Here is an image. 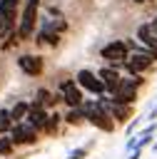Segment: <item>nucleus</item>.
Returning a JSON list of instances; mask_svg holds the SVG:
<instances>
[{
  "label": "nucleus",
  "mask_w": 157,
  "mask_h": 159,
  "mask_svg": "<svg viewBox=\"0 0 157 159\" xmlns=\"http://www.w3.org/2000/svg\"><path fill=\"white\" fill-rule=\"evenodd\" d=\"M75 80H77V84H80L82 89H87V92H92V94H105V82L100 80L97 72H92V70H80V72L75 75Z\"/></svg>",
  "instance_id": "obj_6"
},
{
  "label": "nucleus",
  "mask_w": 157,
  "mask_h": 159,
  "mask_svg": "<svg viewBox=\"0 0 157 159\" xmlns=\"http://www.w3.org/2000/svg\"><path fill=\"white\" fill-rule=\"evenodd\" d=\"M12 30H17V27H12V25H7V22H5L2 17H0V37H7V35H10Z\"/></svg>",
  "instance_id": "obj_21"
},
{
  "label": "nucleus",
  "mask_w": 157,
  "mask_h": 159,
  "mask_svg": "<svg viewBox=\"0 0 157 159\" xmlns=\"http://www.w3.org/2000/svg\"><path fill=\"white\" fill-rule=\"evenodd\" d=\"M12 129V117H10V109H2L0 112V132H10Z\"/></svg>",
  "instance_id": "obj_19"
},
{
  "label": "nucleus",
  "mask_w": 157,
  "mask_h": 159,
  "mask_svg": "<svg viewBox=\"0 0 157 159\" xmlns=\"http://www.w3.org/2000/svg\"><path fill=\"white\" fill-rule=\"evenodd\" d=\"M37 132H45L47 129V122H50V114L45 112V107L42 104H37V102H32L30 104V112H27V117H25Z\"/></svg>",
  "instance_id": "obj_12"
},
{
  "label": "nucleus",
  "mask_w": 157,
  "mask_h": 159,
  "mask_svg": "<svg viewBox=\"0 0 157 159\" xmlns=\"http://www.w3.org/2000/svg\"><path fill=\"white\" fill-rule=\"evenodd\" d=\"M10 139L15 144H35L37 142V129L25 119V122H20V124H15L10 129Z\"/></svg>",
  "instance_id": "obj_8"
},
{
  "label": "nucleus",
  "mask_w": 157,
  "mask_h": 159,
  "mask_svg": "<svg viewBox=\"0 0 157 159\" xmlns=\"http://www.w3.org/2000/svg\"><path fill=\"white\" fill-rule=\"evenodd\" d=\"M37 10H40V0H25L22 12H20V22H17L20 40H27V37L35 35V30H37Z\"/></svg>",
  "instance_id": "obj_2"
},
{
  "label": "nucleus",
  "mask_w": 157,
  "mask_h": 159,
  "mask_svg": "<svg viewBox=\"0 0 157 159\" xmlns=\"http://www.w3.org/2000/svg\"><path fill=\"white\" fill-rule=\"evenodd\" d=\"M17 67L27 75V77H40L45 70V60L40 55H20L17 57Z\"/></svg>",
  "instance_id": "obj_10"
},
{
  "label": "nucleus",
  "mask_w": 157,
  "mask_h": 159,
  "mask_svg": "<svg viewBox=\"0 0 157 159\" xmlns=\"http://www.w3.org/2000/svg\"><path fill=\"white\" fill-rule=\"evenodd\" d=\"M97 75H100V80L105 82V92H110V94H112V92L117 89V84L122 82V77H120V72H117L115 67H102Z\"/></svg>",
  "instance_id": "obj_14"
},
{
  "label": "nucleus",
  "mask_w": 157,
  "mask_h": 159,
  "mask_svg": "<svg viewBox=\"0 0 157 159\" xmlns=\"http://www.w3.org/2000/svg\"><path fill=\"white\" fill-rule=\"evenodd\" d=\"M12 147H15V142L10 137H0V157H10L12 154Z\"/></svg>",
  "instance_id": "obj_20"
},
{
  "label": "nucleus",
  "mask_w": 157,
  "mask_h": 159,
  "mask_svg": "<svg viewBox=\"0 0 157 159\" xmlns=\"http://www.w3.org/2000/svg\"><path fill=\"white\" fill-rule=\"evenodd\" d=\"M35 42L37 45H47V47H57L60 45V32H55L50 27H40L35 32Z\"/></svg>",
  "instance_id": "obj_15"
},
{
  "label": "nucleus",
  "mask_w": 157,
  "mask_h": 159,
  "mask_svg": "<svg viewBox=\"0 0 157 159\" xmlns=\"http://www.w3.org/2000/svg\"><path fill=\"white\" fill-rule=\"evenodd\" d=\"M65 122H70V124H82V122H87V119H85V112H82V104H80V107H72V109L67 112Z\"/></svg>",
  "instance_id": "obj_17"
},
{
  "label": "nucleus",
  "mask_w": 157,
  "mask_h": 159,
  "mask_svg": "<svg viewBox=\"0 0 157 159\" xmlns=\"http://www.w3.org/2000/svg\"><path fill=\"white\" fill-rule=\"evenodd\" d=\"M155 60H157V57H155L152 52H147V50H145V52H132V55L127 57V62H125V70H127V72H135V75H145V72L155 65Z\"/></svg>",
  "instance_id": "obj_5"
},
{
  "label": "nucleus",
  "mask_w": 157,
  "mask_h": 159,
  "mask_svg": "<svg viewBox=\"0 0 157 159\" xmlns=\"http://www.w3.org/2000/svg\"><path fill=\"white\" fill-rule=\"evenodd\" d=\"M155 119H157V107H155V109H152V114H150V122H155Z\"/></svg>",
  "instance_id": "obj_25"
},
{
  "label": "nucleus",
  "mask_w": 157,
  "mask_h": 159,
  "mask_svg": "<svg viewBox=\"0 0 157 159\" xmlns=\"http://www.w3.org/2000/svg\"><path fill=\"white\" fill-rule=\"evenodd\" d=\"M140 84H145V77L130 72V77H122V82L117 84V89L112 92L110 99H115V102H120V104H132V102L137 99V87H140Z\"/></svg>",
  "instance_id": "obj_3"
},
{
  "label": "nucleus",
  "mask_w": 157,
  "mask_h": 159,
  "mask_svg": "<svg viewBox=\"0 0 157 159\" xmlns=\"http://www.w3.org/2000/svg\"><path fill=\"white\" fill-rule=\"evenodd\" d=\"M135 37H137L140 45H145L147 52H152V55L157 57V35L152 32V25H150V22H142V25L137 27V35H135Z\"/></svg>",
  "instance_id": "obj_13"
},
{
  "label": "nucleus",
  "mask_w": 157,
  "mask_h": 159,
  "mask_svg": "<svg viewBox=\"0 0 157 159\" xmlns=\"http://www.w3.org/2000/svg\"><path fill=\"white\" fill-rule=\"evenodd\" d=\"M140 157H142V147H137V149L130 154V159H140Z\"/></svg>",
  "instance_id": "obj_23"
},
{
  "label": "nucleus",
  "mask_w": 157,
  "mask_h": 159,
  "mask_svg": "<svg viewBox=\"0 0 157 159\" xmlns=\"http://www.w3.org/2000/svg\"><path fill=\"white\" fill-rule=\"evenodd\" d=\"M27 112H30V102H17V104L10 109V117H12V122H25Z\"/></svg>",
  "instance_id": "obj_16"
},
{
  "label": "nucleus",
  "mask_w": 157,
  "mask_h": 159,
  "mask_svg": "<svg viewBox=\"0 0 157 159\" xmlns=\"http://www.w3.org/2000/svg\"><path fill=\"white\" fill-rule=\"evenodd\" d=\"M82 157H87V149L80 147V149H72V154H70L67 159H82Z\"/></svg>",
  "instance_id": "obj_22"
},
{
  "label": "nucleus",
  "mask_w": 157,
  "mask_h": 159,
  "mask_svg": "<svg viewBox=\"0 0 157 159\" xmlns=\"http://www.w3.org/2000/svg\"><path fill=\"white\" fill-rule=\"evenodd\" d=\"M35 102H37V104H42V107H50V104H55L57 99H55L47 89H37V99H35Z\"/></svg>",
  "instance_id": "obj_18"
},
{
  "label": "nucleus",
  "mask_w": 157,
  "mask_h": 159,
  "mask_svg": "<svg viewBox=\"0 0 157 159\" xmlns=\"http://www.w3.org/2000/svg\"><path fill=\"white\" fill-rule=\"evenodd\" d=\"M20 12H22V2H20V0H0V17H2L7 25L17 27Z\"/></svg>",
  "instance_id": "obj_11"
},
{
  "label": "nucleus",
  "mask_w": 157,
  "mask_h": 159,
  "mask_svg": "<svg viewBox=\"0 0 157 159\" xmlns=\"http://www.w3.org/2000/svg\"><path fill=\"white\" fill-rule=\"evenodd\" d=\"M82 112H85V119L92 124V127H97L100 132H112L115 129V119L110 117V112H107V107L97 99V102H82Z\"/></svg>",
  "instance_id": "obj_1"
},
{
  "label": "nucleus",
  "mask_w": 157,
  "mask_h": 159,
  "mask_svg": "<svg viewBox=\"0 0 157 159\" xmlns=\"http://www.w3.org/2000/svg\"><path fill=\"white\" fill-rule=\"evenodd\" d=\"M150 25H152V32H155V35H157V15H155V17H152V22H150Z\"/></svg>",
  "instance_id": "obj_24"
},
{
  "label": "nucleus",
  "mask_w": 157,
  "mask_h": 159,
  "mask_svg": "<svg viewBox=\"0 0 157 159\" xmlns=\"http://www.w3.org/2000/svg\"><path fill=\"white\" fill-rule=\"evenodd\" d=\"M100 55H102V60H107L110 65H115V62H127V57H130L127 40H112V42H107V45L100 50Z\"/></svg>",
  "instance_id": "obj_4"
},
{
  "label": "nucleus",
  "mask_w": 157,
  "mask_h": 159,
  "mask_svg": "<svg viewBox=\"0 0 157 159\" xmlns=\"http://www.w3.org/2000/svg\"><path fill=\"white\" fill-rule=\"evenodd\" d=\"M135 5H147V2H152V0H132Z\"/></svg>",
  "instance_id": "obj_26"
},
{
  "label": "nucleus",
  "mask_w": 157,
  "mask_h": 159,
  "mask_svg": "<svg viewBox=\"0 0 157 159\" xmlns=\"http://www.w3.org/2000/svg\"><path fill=\"white\" fill-rule=\"evenodd\" d=\"M60 99L70 107L82 104V87L77 84V80H62L60 82Z\"/></svg>",
  "instance_id": "obj_7"
},
{
  "label": "nucleus",
  "mask_w": 157,
  "mask_h": 159,
  "mask_svg": "<svg viewBox=\"0 0 157 159\" xmlns=\"http://www.w3.org/2000/svg\"><path fill=\"white\" fill-rule=\"evenodd\" d=\"M100 102L107 107V112H110V117L115 119V122H127V119H132V104H120V102H115V99H110V97H105V94H100Z\"/></svg>",
  "instance_id": "obj_9"
}]
</instances>
